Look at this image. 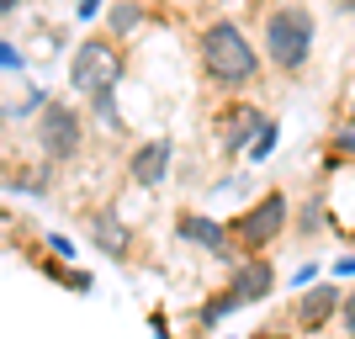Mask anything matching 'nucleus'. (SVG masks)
Returning <instances> with one entry per match:
<instances>
[{
  "label": "nucleus",
  "mask_w": 355,
  "mask_h": 339,
  "mask_svg": "<svg viewBox=\"0 0 355 339\" xmlns=\"http://www.w3.org/2000/svg\"><path fill=\"white\" fill-rule=\"evenodd\" d=\"M202 69L228 90H244L254 85V74H260V53L234 21H207L202 32Z\"/></svg>",
  "instance_id": "obj_1"
},
{
  "label": "nucleus",
  "mask_w": 355,
  "mask_h": 339,
  "mask_svg": "<svg viewBox=\"0 0 355 339\" xmlns=\"http://www.w3.org/2000/svg\"><path fill=\"white\" fill-rule=\"evenodd\" d=\"M266 59L286 74H297L313 59V11L308 6H276L266 16Z\"/></svg>",
  "instance_id": "obj_2"
},
{
  "label": "nucleus",
  "mask_w": 355,
  "mask_h": 339,
  "mask_svg": "<svg viewBox=\"0 0 355 339\" xmlns=\"http://www.w3.org/2000/svg\"><path fill=\"white\" fill-rule=\"evenodd\" d=\"M69 80H74V90H85V96H112V85L122 80V53L106 43V37H90V43H80V53H74Z\"/></svg>",
  "instance_id": "obj_3"
},
{
  "label": "nucleus",
  "mask_w": 355,
  "mask_h": 339,
  "mask_svg": "<svg viewBox=\"0 0 355 339\" xmlns=\"http://www.w3.org/2000/svg\"><path fill=\"white\" fill-rule=\"evenodd\" d=\"M286 207H292V202H286V191H266L250 212H244V218L234 223V228H228L234 250H244V254H250V250H266L270 238L286 228Z\"/></svg>",
  "instance_id": "obj_4"
},
{
  "label": "nucleus",
  "mask_w": 355,
  "mask_h": 339,
  "mask_svg": "<svg viewBox=\"0 0 355 339\" xmlns=\"http://www.w3.org/2000/svg\"><path fill=\"white\" fill-rule=\"evenodd\" d=\"M37 148H43L48 159H74L80 154V117L64 101L43 106V117H37Z\"/></svg>",
  "instance_id": "obj_5"
},
{
  "label": "nucleus",
  "mask_w": 355,
  "mask_h": 339,
  "mask_svg": "<svg viewBox=\"0 0 355 339\" xmlns=\"http://www.w3.org/2000/svg\"><path fill=\"white\" fill-rule=\"evenodd\" d=\"M170 159H175V144L170 138H148V144L133 148V159H128V175L144 186V191H159L164 175H170Z\"/></svg>",
  "instance_id": "obj_6"
},
{
  "label": "nucleus",
  "mask_w": 355,
  "mask_h": 339,
  "mask_svg": "<svg viewBox=\"0 0 355 339\" xmlns=\"http://www.w3.org/2000/svg\"><path fill=\"white\" fill-rule=\"evenodd\" d=\"M175 228H180V238H191V244H202V250L223 254V260H239V254H234V238H228V228H223V223L196 218V212H180Z\"/></svg>",
  "instance_id": "obj_7"
},
{
  "label": "nucleus",
  "mask_w": 355,
  "mask_h": 339,
  "mask_svg": "<svg viewBox=\"0 0 355 339\" xmlns=\"http://www.w3.org/2000/svg\"><path fill=\"white\" fill-rule=\"evenodd\" d=\"M270 286H276V270H270L266 260L254 254L250 266H244V270H239V276H234V286H228V297H234L239 308H244V302H266V297H270Z\"/></svg>",
  "instance_id": "obj_8"
},
{
  "label": "nucleus",
  "mask_w": 355,
  "mask_h": 339,
  "mask_svg": "<svg viewBox=\"0 0 355 339\" xmlns=\"http://www.w3.org/2000/svg\"><path fill=\"white\" fill-rule=\"evenodd\" d=\"M334 313H340V292H334V286H313V292L297 297L292 318H297V329H318V324H329Z\"/></svg>",
  "instance_id": "obj_9"
},
{
  "label": "nucleus",
  "mask_w": 355,
  "mask_h": 339,
  "mask_svg": "<svg viewBox=\"0 0 355 339\" xmlns=\"http://www.w3.org/2000/svg\"><path fill=\"white\" fill-rule=\"evenodd\" d=\"M90 234H96V244H101V250H112V254L128 250V228H117V218H112V212H96V218H90Z\"/></svg>",
  "instance_id": "obj_10"
},
{
  "label": "nucleus",
  "mask_w": 355,
  "mask_h": 339,
  "mask_svg": "<svg viewBox=\"0 0 355 339\" xmlns=\"http://www.w3.org/2000/svg\"><path fill=\"white\" fill-rule=\"evenodd\" d=\"M270 148H276V122H260V138L250 144V164H260Z\"/></svg>",
  "instance_id": "obj_11"
},
{
  "label": "nucleus",
  "mask_w": 355,
  "mask_h": 339,
  "mask_svg": "<svg viewBox=\"0 0 355 339\" xmlns=\"http://www.w3.org/2000/svg\"><path fill=\"white\" fill-rule=\"evenodd\" d=\"M112 27H117V32H133L138 27V6H117V11H112Z\"/></svg>",
  "instance_id": "obj_12"
},
{
  "label": "nucleus",
  "mask_w": 355,
  "mask_h": 339,
  "mask_svg": "<svg viewBox=\"0 0 355 339\" xmlns=\"http://www.w3.org/2000/svg\"><path fill=\"white\" fill-rule=\"evenodd\" d=\"M329 148H334V154H355V128H340V133L329 138Z\"/></svg>",
  "instance_id": "obj_13"
},
{
  "label": "nucleus",
  "mask_w": 355,
  "mask_h": 339,
  "mask_svg": "<svg viewBox=\"0 0 355 339\" xmlns=\"http://www.w3.org/2000/svg\"><path fill=\"white\" fill-rule=\"evenodd\" d=\"M340 318H345V334L355 339V292H350V297H340Z\"/></svg>",
  "instance_id": "obj_14"
},
{
  "label": "nucleus",
  "mask_w": 355,
  "mask_h": 339,
  "mask_svg": "<svg viewBox=\"0 0 355 339\" xmlns=\"http://www.w3.org/2000/svg\"><path fill=\"white\" fill-rule=\"evenodd\" d=\"M0 69H21V53H16V48H6V43H0Z\"/></svg>",
  "instance_id": "obj_15"
},
{
  "label": "nucleus",
  "mask_w": 355,
  "mask_h": 339,
  "mask_svg": "<svg viewBox=\"0 0 355 339\" xmlns=\"http://www.w3.org/2000/svg\"><path fill=\"white\" fill-rule=\"evenodd\" d=\"M48 244H53V250H59L64 260H69V254H74V244H69V238H64V234H48Z\"/></svg>",
  "instance_id": "obj_16"
},
{
  "label": "nucleus",
  "mask_w": 355,
  "mask_h": 339,
  "mask_svg": "<svg viewBox=\"0 0 355 339\" xmlns=\"http://www.w3.org/2000/svg\"><path fill=\"white\" fill-rule=\"evenodd\" d=\"M96 6H101V0H74V11H80V16H96Z\"/></svg>",
  "instance_id": "obj_17"
},
{
  "label": "nucleus",
  "mask_w": 355,
  "mask_h": 339,
  "mask_svg": "<svg viewBox=\"0 0 355 339\" xmlns=\"http://www.w3.org/2000/svg\"><path fill=\"white\" fill-rule=\"evenodd\" d=\"M334 276H355V254H350V260H340V266H334Z\"/></svg>",
  "instance_id": "obj_18"
},
{
  "label": "nucleus",
  "mask_w": 355,
  "mask_h": 339,
  "mask_svg": "<svg viewBox=\"0 0 355 339\" xmlns=\"http://www.w3.org/2000/svg\"><path fill=\"white\" fill-rule=\"evenodd\" d=\"M16 11V0H0V16H11Z\"/></svg>",
  "instance_id": "obj_19"
},
{
  "label": "nucleus",
  "mask_w": 355,
  "mask_h": 339,
  "mask_svg": "<svg viewBox=\"0 0 355 339\" xmlns=\"http://www.w3.org/2000/svg\"><path fill=\"white\" fill-rule=\"evenodd\" d=\"M254 339H282V334H254Z\"/></svg>",
  "instance_id": "obj_20"
},
{
  "label": "nucleus",
  "mask_w": 355,
  "mask_h": 339,
  "mask_svg": "<svg viewBox=\"0 0 355 339\" xmlns=\"http://www.w3.org/2000/svg\"><path fill=\"white\" fill-rule=\"evenodd\" d=\"M350 122H355V112H350Z\"/></svg>",
  "instance_id": "obj_21"
}]
</instances>
